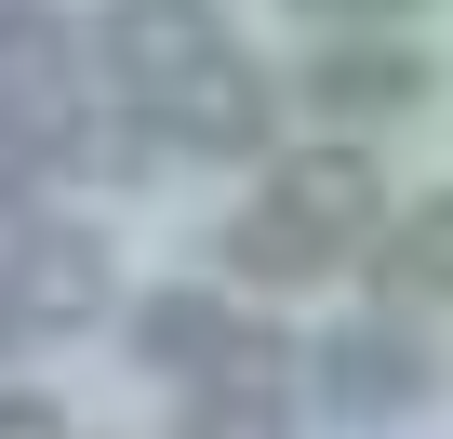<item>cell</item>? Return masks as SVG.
Returning a JSON list of instances; mask_svg holds the SVG:
<instances>
[{"label": "cell", "instance_id": "cell-1", "mask_svg": "<svg viewBox=\"0 0 453 439\" xmlns=\"http://www.w3.org/2000/svg\"><path fill=\"white\" fill-rule=\"evenodd\" d=\"M81 120V41L54 0H0V200H41L54 147Z\"/></svg>", "mask_w": 453, "mask_h": 439}, {"label": "cell", "instance_id": "cell-2", "mask_svg": "<svg viewBox=\"0 0 453 439\" xmlns=\"http://www.w3.org/2000/svg\"><path fill=\"white\" fill-rule=\"evenodd\" d=\"M107 307H120L107 240L67 227V213H41V200H14V227H0V320L27 346H54V333H94Z\"/></svg>", "mask_w": 453, "mask_h": 439}, {"label": "cell", "instance_id": "cell-3", "mask_svg": "<svg viewBox=\"0 0 453 439\" xmlns=\"http://www.w3.org/2000/svg\"><path fill=\"white\" fill-rule=\"evenodd\" d=\"M426 399H440V346H426L400 307H373V320H347V333L320 346V413L400 426V413H426Z\"/></svg>", "mask_w": 453, "mask_h": 439}, {"label": "cell", "instance_id": "cell-4", "mask_svg": "<svg viewBox=\"0 0 453 439\" xmlns=\"http://www.w3.org/2000/svg\"><path fill=\"white\" fill-rule=\"evenodd\" d=\"M94 54H107V80L120 94H187L213 54H226V14H213V0H107V14H94Z\"/></svg>", "mask_w": 453, "mask_h": 439}, {"label": "cell", "instance_id": "cell-5", "mask_svg": "<svg viewBox=\"0 0 453 439\" xmlns=\"http://www.w3.org/2000/svg\"><path fill=\"white\" fill-rule=\"evenodd\" d=\"M173 426H187V439H280V426H307V413H294V346L254 320L213 373H187V413H173Z\"/></svg>", "mask_w": 453, "mask_h": 439}, {"label": "cell", "instance_id": "cell-6", "mask_svg": "<svg viewBox=\"0 0 453 439\" xmlns=\"http://www.w3.org/2000/svg\"><path fill=\"white\" fill-rule=\"evenodd\" d=\"M160 120H173V147H187V160H267V133H280V80H267L241 41H226L187 94H160Z\"/></svg>", "mask_w": 453, "mask_h": 439}, {"label": "cell", "instance_id": "cell-7", "mask_svg": "<svg viewBox=\"0 0 453 439\" xmlns=\"http://www.w3.org/2000/svg\"><path fill=\"white\" fill-rule=\"evenodd\" d=\"M267 200L294 213V227H320L334 254H373L400 213H387V173L360 160V147H294V160H267Z\"/></svg>", "mask_w": 453, "mask_h": 439}, {"label": "cell", "instance_id": "cell-8", "mask_svg": "<svg viewBox=\"0 0 453 439\" xmlns=\"http://www.w3.org/2000/svg\"><path fill=\"white\" fill-rule=\"evenodd\" d=\"M294 94H307L320 120H347V133H360V120L426 107V94H440V67H426V54H400L387 27H334V41H320V67H307Z\"/></svg>", "mask_w": 453, "mask_h": 439}, {"label": "cell", "instance_id": "cell-9", "mask_svg": "<svg viewBox=\"0 0 453 439\" xmlns=\"http://www.w3.org/2000/svg\"><path fill=\"white\" fill-rule=\"evenodd\" d=\"M241 333H254V307H226V293H200V280H160V293L120 320L134 373H173V386H187V373H213V360L241 346Z\"/></svg>", "mask_w": 453, "mask_h": 439}, {"label": "cell", "instance_id": "cell-10", "mask_svg": "<svg viewBox=\"0 0 453 439\" xmlns=\"http://www.w3.org/2000/svg\"><path fill=\"white\" fill-rule=\"evenodd\" d=\"M160 147H173V120H160L147 94H120V107H81V120H67L54 173H81V186H147V173H160Z\"/></svg>", "mask_w": 453, "mask_h": 439}, {"label": "cell", "instance_id": "cell-11", "mask_svg": "<svg viewBox=\"0 0 453 439\" xmlns=\"http://www.w3.org/2000/svg\"><path fill=\"white\" fill-rule=\"evenodd\" d=\"M213 254L241 267L254 293H307V280H334V267H347V254H334L320 227H294L280 200H254V213H226V240H213Z\"/></svg>", "mask_w": 453, "mask_h": 439}, {"label": "cell", "instance_id": "cell-12", "mask_svg": "<svg viewBox=\"0 0 453 439\" xmlns=\"http://www.w3.org/2000/svg\"><path fill=\"white\" fill-rule=\"evenodd\" d=\"M360 267H373V293H387V307H453V200H413Z\"/></svg>", "mask_w": 453, "mask_h": 439}, {"label": "cell", "instance_id": "cell-13", "mask_svg": "<svg viewBox=\"0 0 453 439\" xmlns=\"http://www.w3.org/2000/svg\"><path fill=\"white\" fill-rule=\"evenodd\" d=\"M294 14H320V27H400V14H426V0H294Z\"/></svg>", "mask_w": 453, "mask_h": 439}, {"label": "cell", "instance_id": "cell-14", "mask_svg": "<svg viewBox=\"0 0 453 439\" xmlns=\"http://www.w3.org/2000/svg\"><path fill=\"white\" fill-rule=\"evenodd\" d=\"M0 426H14V439H54V426H67V399H41V386H0Z\"/></svg>", "mask_w": 453, "mask_h": 439}]
</instances>
